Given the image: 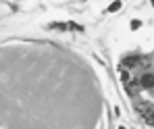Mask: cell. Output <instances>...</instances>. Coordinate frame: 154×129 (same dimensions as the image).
Segmentation results:
<instances>
[{"label":"cell","mask_w":154,"mask_h":129,"mask_svg":"<svg viewBox=\"0 0 154 129\" xmlns=\"http://www.w3.org/2000/svg\"><path fill=\"white\" fill-rule=\"evenodd\" d=\"M67 29H73V31H81L83 27H81V25H77V23H67Z\"/></svg>","instance_id":"5"},{"label":"cell","mask_w":154,"mask_h":129,"mask_svg":"<svg viewBox=\"0 0 154 129\" xmlns=\"http://www.w3.org/2000/svg\"><path fill=\"white\" fill-rule=\"evenodd\" d=\"M121 77H123V88L127 90V94H129V96H135V94H137V85H140V81H135L133 77H129V73H123Z\"/></svg>","instance_id":"3"},{"label":"cell","mask_w":154,"mask_h":129,"mask_svg":"<svg viewBox=\"0 0 154 129\" xmlns=\"http://www.w3.org/2000/svg\"><path fill=\"white\" fill-rule=\"evenodd\" d=\"M140 25H142V23H140L137 19H133V21H131V29H140Z\"/></svg>","instance_id":"8"},{"label":"cell","mask_w":154,"mask_h":129,"mask_svg":"<svg viewBox=\"0 0 154 129\" xmlns=\"http://www.w3.org/2000/svg\"><path fill=\"white\" fill-rule=\"evenodd\" d=\"M150 65V56H127L125 60H123V67H148Z\"/></svg>","instance_id":"2"},{"label":"cell","mask_w":154,"mask_h":129,"mask_svg":"<svg viewBox=\"0 0 154 129\" xmlns=\"http://www.w3.org/2000/svg\"><path fill=\"white\" fill-rule=\"evenodd\" d=\"M137 110H140L142 119L148 125H154V104L152 102H140L137 104Z\"/></svg>","instance_id":"1"},{"label":"cell","mask_w":154,"mask_h":129,"mask_svg":"<svg viewBox=\"0 0 154 129\" xmlns=\"http://www.w3.org/2000/svg\"><path fill=\"white\" fill-rule=\"evenodd\" d=\"M50 29H67L65 23H50Z\"/></svg>","instance_id":"7"},{"label":"cell","mask_w":154,"mask_h":129,"mask_svg":"<svg viewBox=\"0 0 154 129\" xmlns=\"http://www.w3.org/2000/svg\"><path fill=\"white\" fill-rule=\"evenodd\" d=\"M119 8H121V2H112V4L108 6V11H110V13H115V11H119Z\"/></svg>","instance_id":"6"},{"label":"cell","mask_w":154,"mask_h":129,"mask_svg":"<svg viewBox=\"0 0 154 129\" xmlns=\"http://www.w3.org/2000/svg\"><path fill=\"white\" fill-rule=\"evenodd\" d=\"M152 6H154V0H152Z\"/></svg>","instance_id":"9"},{"label":"cell","mask_w":154,"mask_h":129,"mask_svg":"<svg viewBox=\"0 0 154 129\" xmlns=\"http://www.w3.org/2000/svg\"><path fill=\"white\" fill-rule=\"evenodd\" d=\"M140 88H144V90H154V75L152 73H146V75L140 77Z\"/></svg>","instance_id":"4"},{"label":"cell","mask_w":154,"mask_h":129,"mask_svg":"<svg viewBox=\"0 0 154 129\" xmlns=\"http://www.w3.org/2000/svg\"><path fill=\"white\" fill-rule=\"evenodd\" d=\"M119 129H125V127H119Z\"/></svg>","instance_id":"10"}]
</instances>
